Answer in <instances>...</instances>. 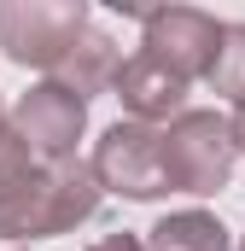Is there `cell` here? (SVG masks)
<instances>
[{
  "mask_svg": "<svg viewBox=\"0 0 245 251\" xmlns=\"http://www.w3.org/2000/svg\"><path fill=\"white\" fill-rule=\"evenodd\" d=\"M99 176L94 164L82 158H64V164H24L12 176H0V240H53L82 228L94 210H99Z\"/></svg>",
  "mask_w": 245,
  "mask_h": 251,
  "instance_id": "obj_1",
  "label": "cell"
},
{
  "mask_svg": "<svg viewBox=\"0 0 245 251\" xmlns=\"http://www.w3.org/2000/svg\"><path fill=\"white\" fill-rule=\"evenodd\" d=\"M234 123L216 117V111H181L175 123L164 128V176H170V193H222L228 176H234Z\"/></svg>",
  "mask_w": 245,
  "mask_h": 251,
  "instance_id": "obj_2",
  "label": "cell"
},
{
  "mask_svg": "<svg viewBox=\"0 0 245 251\" xmlns=\"http://www.w3.org/2000/svg\"><path fill=\"white\" fill-rule=\"evenodd\" d=\"M88 24L94 18L82 0H6L0 6V53L24 70L53 76Z\"/></svg>",
  "mask_w": 245,
  "mask_h": 251,
  "instance_id": "obj_3",
  "label": "cell"
},
{
  "mask_svg": "<svg viewBox=\"0 0 245 251\" xmlns=\"http://www.w3.org/2000/svg\"><path fill=\"white\" fill-rule=\"evenodd\" d=\"M88 164H94V176H99L105 193H122L134 204H152V199L170 193V176H164V128H152V123H134V117L111 123L99 134V146H94Z\"/></svg>",
  "mask_w": 245,
  "mask_h": 251,
  "instance_id": "obj_4",
  "label": "cell"
},
{
  "mask_svg": "<svg viewBox=\"0 0 245 251\" xmlns=\"http://www.w3.org/2000/svg\"><path fill=\"white\" fill-rule=\"evenodd\" d=\"M140 24H146V41L140 47L152 59H164L187 82H210V64H216V47H222V29L228 24H216L198 6H164V12H146Z\"/></svg>",
  "mask_w": 245,
  "mask_h": 251,
  "instance_id": "obj_5",
  "label": "cell"
},
{
  "mask_svg": "<svg viewBox=\"0 0 245 251\" xmlns=\"http://www.w3.org/2000/svg\"><path fill=\"white\" fill-rule=\"evenodd\" d=\"M12 117H18L29 152H35L41 164H64V158H76V140H82V128H88V100H76L59 82H35V88L12 105Z\"/></svg>",
  "mask_w": 245,
  "mask_h": 251,
  "instance_id": "obj_6",
  "label": "cell"
},
{
  "mask_svg": "<svg viewBox=\"0 0 245 251\" xmlns=\"http://www.w3.org/2000/svg\"><path fill=\"white\" fill-rule=\"evenodd\" d=\"M187 88H193V82L175 76L164 59H152L146 47L128 53V59L117 64V82H111V94L122 100V111H128L134 123H152V128H158V123L170 128L187 111Z\"/></svg>",
  "mask_w": 245,
  "mask_h": 251,
  "instance_id": "obj_7",
  "label": "cell"
},
{
  "mask_svg": "<svg viewBox=\"0 0 245 251\" xmlns=\"http://www.w3.org/2000/svg\"><path fill=\"white\" fill-rule=\"evenodd\" d=\"M117 64H122V59H117V41H111L99 24H88V29L76 35V47L59 59V70H53L47 82L70 88L76 100H94L99 88H111V82H117Z\"/></svg>",
  "mask_w": 245,
  "mask_h": 251,
  "instance_id": "obj_8",
  "label": "cell"
},
{
  "mask_svg": "<svg viewBox=\"0 0 245 251\" xmlns=\"http://www.w3.org/2000/svg\"><path fill=\"white\" fill-rule=\"evenodd\" d=\"M146 251H234V240L210 210H175L146 234Z\"/></svg>",
  "mask_w": 245,
  "mask_h": 251,
  "instance_id": "obj_9",
  "label": "cell"
},
{
  "mask_svg": "<svg viewBox=\"0 0 245 251\" xmlns=\"http://www.w3.org/2000/svg\"><path fill=\"white\" fill-rule=\"evenodd\" d=\"M210 88L222 100H234V111L245 105V24L222 29V47H216V64H210Z\"/></svg>",
  "mask_w": 245,
  "mask_h": 251,
  "instance_id": "obj_10",
  "label": "cell"
},
{
  "mask_svg": "<svg viewBox=\"0 0 245 251\" xmlns=\"http://www.w3.org/2000/svg\"><path fill=\"white\" fill-rule=\"evenodd\" d=\"M24 164H35V152H29V140H24L18 117H12L6 100H0V176H12V170H24Z\"/></svg>",
  "mask_w": 245,
  "mask_h": 251,
  "instance_id": "obj_11",
  "label": "cell"
},
{
  "mask_svg": "<svg viewBox=\"0 0 245 251\" xmlns=\"http://www.w3.org/2000/svg\"><path fill=\"white\" fill-rule=\"evenodd\" d=\"M88 251H146V240L122 228V234H105V240H94V246H88Z\"/></svg>",
  "mask_w": 245,
  "mask_h": 251,
  "instance_id": "obj_12",
  "label": "cell"
},
{
  "mask_svg": "<svg viewBox=\"0 0 245 251\" xmlns=\"http://www.w3.org/2000/svg\"><path fill=\"white\" fill-rule=\"evenodd\" d=\"M228 123H234V146H240V158H245V105L234 111V117H228Z\"/></svg>",
  "mask_w": 245,
  "mask_h": 251,
  "instance_id": "obj_13",
  "label": "cell"
},
{
  "mask_svg": "<svg viewBox=\"0 0 245 251\" xmlns=\"http://www.w3.org/2000/svg\"><path fill=\"white\" fill-rule=\"evenodd\" d=\"M240 251H245V240H240Z\"/></svg>",
  "mask_w": 245,
  "mask_h": 251,
  "instance_id": "obj_14",
  "label": "cell"
}]
</instances>
